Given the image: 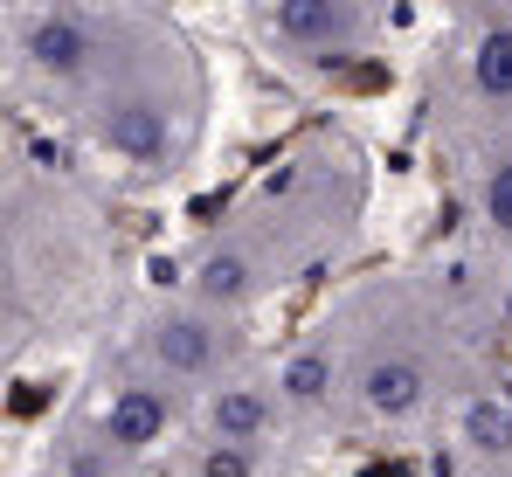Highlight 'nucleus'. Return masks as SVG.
Returning a JSON list of instances; mask_svg holds the SVG:
<instances>
[{
    "label": "nucleus",
    "mask_w": 512,
    "mask_h": 477,
    "mask_svg": "<svg viewBox=\"0 0 512 477\" xmlns=\"http://www.w3.org/2000/svg\"><path fill=\"white\" fill-rule=\"evenodd\" d=\"M132 353H139V374H153L160 388L208 395L243 367V318H222L194 298H160L132 325Z\"/></svg>",
    "instance_id": "7ed1b4c3"
},
{
    "label": "nucleus",
    "mask_w": 512,
    "mask_h": 477,
    "mask_svg": "<svg viewBox=\"0 0 512 477\" xmlns=\"http://www.w3.org/2000/svg\"><path fill=\"white\" fill-rule=\"evenodd\" d=\"M132 42V14L125 7H21L7 14V49H14V70L70 104H84L97 83L118 70Z\"/></svg>",
    "instance_id": "f03ea898"
},
{
    "label": "nucleus",
    "mask_w": 512,
    "mask_h": 477,
    "mask_svg": "<svg viewBox=\"0 0 512 477\" xmlns=\"http://www.w3.org/2000/svg\"><path fill=\"white\" fill-rule=\"evenodd\" d=\"M471 208L492 242H512V125L499 139H485L471 159Z\"/></svg>",
    "instance_id": "9b49d317"
},
{
    "label": "nucleus",
    "mask_w": 512,
    "mask_h": 477,
    "mask_svg": "<svg viewBox=\"0 0 512 477\" xmlns=\"http://www.w3.org/2000/svg\"><path fill=\"white\" fill-rule=\"evenodd\" d=\"M457 443L478 464H506L512 471V395H499V388L464 395V408H457Z\"/></svg>",
    "instance_id": "f8f14e48"
},
{
    "label": "nucleus",
    "mask_w": 512,
    "mask_h": 477,
    "mask_svg": "<svg viewBox=\"0 0 512 477\" xmlns=\"http://www.w3.org/2000/svg\"><path fill=\"white\" fill-rule=\"evenodd\" d=\"M194 422H201V443H229V450H263L284 422V401L277 381H263L250 367H236L229 381H215L208 395L194 401Z\"/></svg>",
    "instance_id": "6e6552de"
},
{
    "label": "nucleus",
    "mask_w": 512,
    "mask_h": 477,
    "mask_svg": "<svg viewBox=\"0 0 512 477\" xmlns=\"http://www.w3.org/2000/svg\"><path fill=\"white\" fill-rule=\"evenodd\" d=\"M194 477H263V457L229 443H194Z\"/></svg>",
    "instance_id": "ddd939ff"
},
{
    "label": "nucleus",
    "mask_w": 512,
    "mask_h": 477,
    "mask_svg": "<svg viewBox=\"0 0 512 477\" xmlns=\"http://www.w3.org/2000/svg\"><path fill=\"white\" fill-rule=\"evenodd\" d=\"M194 70L173 42V28H160L153 14H132V42L118 56V70L77 104V125L97 153L139 180H167L180 173V159L194 146Z\"/></svg>",
    "instance_id": "f257e3e1"
},
{
    "label": "nucleus",
    "mask_w": 512,
    "mask_h": 477,
    "mask_svg": "<svg viewBox=\"0 0 512 477\" xmlns=\"http://www.w3.org/2000/svg\"><path fill=\"white\" fill-rule=\"evenodd\" d=\"M346 395L367 422L381 429H409L423 422L429 401H436V367L416 339H367L346 367Z\"/></svg>",
    "instance_id": "423d86ee"
},
{
    "label": "nucleus",
    "mask_w": 512,
    "mask_h": 477,
    "mask_svg": "<svg viewBox=\"0 0 512 477\" xmlns=\"http://www.w3.org/2000/svg\"><path fill=\"white\" fill-rule=\"evenodd\" d=\"M284 284H291V270H284L277 249L263 236H250L243 222H236V229H215V236L187 256V298L208 305V312H222V318H250L256 305H263L270 291H284Z\"/></svg>",
    "instance_id": "39448f33"
},
{
    "label": "nucleus",
    "mask_w": 512,
    "mask_h": 477,
    "mask_svg": "<svg viewBox=\"0 0 512 477\" xmlns=\"http://www.w3.org/2000/svg\"><path fill=\"white\" fill-rule=\"evenodd\" d=\"M277 401H284V415L291 422H319L346 388V367H340V346L333 339H298L284 360H277Z\"/></svg>",
    "instance_id": "9d476101"
},
{
    "label": "nucleus",
    "mask_w": 512,
    "mask_h": 477,
    "mask_svg": "<svg viewBox=\"0 0 512 477\" xmlns=\"http://www.w3.org/2000/svg\"><path fill=\"white\" fill-rule=\"evenodd\" d=\"M250 28L284 56V63H312V70H340L360 63L381 35V14L360 0H263Z\"/></svg>",
    "instance_id": "20e7f679"
},
{
    "label": "nucleus",
    "mask_w": 512,
    "mask_h": 477,
    "mask_svg": "<svg viewBox=\"0 0 512 477\" xmlns=\"http://www.w3.org/2000/svg\"><path fill=\"white\" fill-rule=\"evenodd\" d=\"M173 422H180V408H173V388H160L153 374H125V381H111L97 408H90V429L111 443V457H125V464H146L153 450H167Z\"/></svg>",
    "instance_id": "0eeeda50"
},
{
    "label": "nucleus",
    "mask_w": 512,
    "mask_h": 477,
    "mask_svg": "<svg viewBox=\"0 0 512 477\" xmlns=\"http://www.w3.org/2000/svg\"><path fill=\"white\" fill-rule=\"evenodd\" d=\"M464 83L485 111L512 118V7H478L464 21Z\"/></svg>",
    "instance_id": "1a4fd4ad"
}]
</instances>
